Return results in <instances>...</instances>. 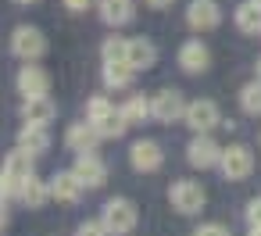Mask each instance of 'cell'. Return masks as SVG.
<instances>
[{"label": "cell", "mask_w": 261, "mask_h": 236, "mask_svg": "<svg viewBox=\"0 0 261 236\" xmlns=\"http://www.w3.org/2000/svg\"><path fill=\"white\" fill-rule=\"evenodd\" d=\"M83 179L75 175V168L72 172H54L50 175V197L58 200V204H79V197H83Z\"/></svg>", "instance_id": "cell-13"}, {"label": "cell", "mask_w": 261, "mask_h": 236, "mask_svg": "<svg viewBox=\"0 0 261 236\" xmlns=\"http://www.w3.org/2000/svg\"><path fill=\"white\" fill-rule=\"evenodd\" d=\"M100 140H104V136L93 129V122H72V125L65 129V147L75 150V154H93Z\"/></svg>", "instance_id": "cell-11"}, {"label": "cell", "mask_w": 261, "mask_h": 236, "mask_svg": "<svg viewBox=\"0 0 261 236\" xmlns=\"http://www.w3.org/2000/svg\"><path fill=\"white\" fill-rule=\"evenodd\" d=\"M133 75H136L133 65H125V61H104V86L108 90H129Z\"/></svg>", "instance_id": "cell-21"}, {"label": "cell", "mask_w": 261, "mask_h": 236, "mask_svg": "<svg viewBox=\"0 0 261 236\" xmlns=\"http://www.w3.org/2000/svg\"><path fill=\"white\" fill-rule=\"evenodd\" d=\"M257 36H261V33H257Z\"/></svg>", "instance_id": "cell-36"}, {"label": "cell", "mask_w": 261, "mask_h": 236, "mask_svg": "<svg viewBox=\"0 0 261 236\" xmlns=\"http://www.w3.org/2000/svg\"><path fill=\"white\" fill-rule=\"evenodd\" d=\"M97 15H100L104 25L122 29L136 18V8H133V0H97Z\"/></svg>", "instance_id": "cell-15"}, {"label": "cell", "mask_w": 261, "mask_h": 236, "mask_svg": "<svg viewBox=\"0 0 261 236\" xmlns=\"http://www.w3.org/2000/svg\"><path fill=\"white\" fill-rule=\"evenodd\" d=\"M58 118V104L50 100V93H43V97H25V104H22V122H29V125H50Z\"/></svg>", "instance_id": "cell-16"}, {"label": "cell", "mask_w": 261, "mask_h": 236, "mask_svg": "<svg viewBox=\"0 0 261 236\" xmlns=\"http://www.w3.org/2000/svg\"><path fill=\"white\" fill-rule=\"evenodd\" d=\"M257 4H261V0H257Z\"/></svg>", "instance_id": "cell-35"}, {"label": "cell", "mask_w": 261, "mask_h": 236, "mask_svg": "<svg viewBox=\"0 0 261 236\" xmlns=\"http://www.w3.org/2000/svg\"><path fill=\"white\" fill-rule=\"evenodd\" d=\"M207 65H211V50L200 40H186L179 47V68L186 75H200V72H207Z\"/></svg>", "instance_id": "cell-14"}, {"label": "cell", "mask_w": 261, "mask_h": 236, "mask_svg": "<svg viewBox=\"0 0 261 236\" xmlns=\"http://www.w3.org/2000/svg\"><path fill=\"white\" fill-rule=\"evenodd\" d=\"M75 175L83 179L86 190H100V186L108 182V165H104L97 154H79V161H75Z\"/></svg>", "instance_id": "cell-17"}, {"label": "cell", "mask_w": 261, "mask_h": 236, "mask_svg": "<svg viewBox=\"0 0 261 236\" xmlns=\"http://www.w3.org/2000/svg\"><path fill=\"white\" fill-rule=\"evenodd\" d=\"M18 147H25L29 154H47L50 150V133H47V125H22V133H18Z\"/></svg>", "instance_id": "cell-20"}, {"label": "cell", "mask_w": 261, "mask_h": 236, "mask_svg": "<svg viewBox=\"0 0 261 236\" xmlns=\"http://www.w3.org/2000/svg\"><path fill=\"white\" fill-rule=\"evenodd\" d=\"M100 218H104L108 232H115V236L133 232V229L140 225V211H136V204L125 200V197H111V200L100 207Z\"/></svg>", "instance_id": "cell-2"}, {"label": "cell", "mask_w": 261, "mask_h": 236, "mask_svg": "<svg viewBox=\"0 0 261 236\" xmlns=\"http://www.w3.org/2000/svg\"><path fill=\"white\" fill-rule=\"evenodd\" d=\"M8 200H0V229H8V207H4Z\"/></svg>", "instance_id": "cell-31"}, {"label": "cell", "mask_w": 261, "mask_h": 236, "mask_svg": "<svg viewBox=\"0 0 261 236\" xmlns=\"http://www.w3.org/2000/svg\"><path fill=\"white\" fill-rule=\"evenodd\" d=\"M218 168L229 182H240L254 172V154L243 147V143H232V147H222V158H218Z\"/></svg>", "instance_id": "cell-5"}, {"label": "cell", "mask_w": 261, "mask_h": 236, "mask_svg": "<svg viewBox=\"0 0 261 236\" xmlns=\"http://www.w3.org/2000/svg\"><path fill=\"white\" fill-rule=\"evenodd\" d=\"M129 165H133L136 172H158V168L165 165L161 143H154V140H136L133 150H129Z\"/></svg>", "instance_id": "cell-12"}, {"label": "cell", "mask_w": 261, "mask_h": 236, "mask_svg": "<svg viewBox=\"0 0 261 236\" xmlns=\"http://www.w3.org/2000/svg\"><path fill=\"white\" fill-rule=\"evenodd\" d=\"M86 122H93V129H97L104 140H118V136H125V129H129V122L122 118V111H118L104 93L90 97V104H86Z\"/></svg>", "instance_id": "cell-1"}, {"label": "cell", "mask_w": 261, "mask_h": 236, "mask_svg": "<svg viewBox=\"0 0 261 236\" xmlns=\"http://www.w3.org/2000/svg\"><path fill=\"white\" fill-rule=\"evenodd\" d=\"M240 108L247 115H261V79H254L240 90Z\"/></svg>", "instance_id": "cell-25"}, {"label": "cell", "mask_w": 261, "mask_h": 236, "mask_svg": "<svg viewBox=\"0 0 261 236\" xmlns=\"http://www.w3.org/2000/svg\"><path fill=\"white\" fill-rule=\"evenodd\" d=\"M168 204H172L179 215H197V211L207 204V193H204L200 182L179 179V182H172V190H168Z\"/></svg>", "instance_id": "cell-4"}, {"label": "cell", "mask_w": 261, "mask_h": 236, "mask_svg": "<svg viewBox=\"0 0 261 236\" xmlns=\"http://www.w3.org/2000/svg\"><path fill=\"white\" fill-rule=\"evenodd\" d=\"M11 197H18V182L0 168V200H11Z\"/></svg>", "instance_id": "cell-27"}, {"label": "cell", "mask_w": 261, "mask_h": 236, "mask_svg": "<svg viewBox=\"0 0 261 236\" xmlns=\"http://www.w3.org/2000/svg\"><path fill=\"white\" fill-rule=\"evenodd\" d=\"M182 115H186V100H182L179 90H158V93H154V100H150V118L172 125V122H182Z\"/></svg>", "instance_id": "cell-6"}, {"label": "cell", "mask_w": 261, "mask_h": 236, "mask_svg": "<svg viewBox=\"0 0 261 236\" xmlns=\"http://www.w3.org/2000/svg\"><path fill=\"white\" fill-rule=\"evenodd\" d=\"M257 79H261V58H257Z\"/></svg>", "instance_id": "cell-34"}, {"label": "cell", "mask_w": 261, "mask_h": 236, "mask_svg": "<svg viewBox=\"0 0 261 236\" xmlns=\"http://www.w3.org/2000/svg\"><path fill=\"white\" fill-rule=\"evenodd\" d=\"M143 4H147V8H158V11H161V8H168V4H172V0H143Z\"/></svg>", "instance_id": "cell-32"}, {"label": "cell", "mask_w": 261, "mask_h": 236, "mask_svg": "<svg viewBox=\"0 0 261 236\" xmlns=\"http://www.w3.org/2000/svg\"><path fill=\"white\" fill-rule=\"evenodd\" d=\"M218 158H222V147H218L207 133H197V136L190 140V147H186V161H190L193 168H215Z\"/></svg>", "instance_id": "cell-10"}, {"label": "cell", "mask_w": 261, "mask_h": 236, "mask_svg": "<svg viewBox=\"0 0 261 236\" xmlns=\"http://www.w3.org/2000/svg\"><path fill=\"white\" fill-rule=\"evenodd\" d=\"M125 61H129L136 72H147V68H154V61H158V47H154L150 40L136 36V40H129V47H125Z\"/></svg>", "instance_id": "cell-18"}, {"label": "cell", "mask_w": 261, "mask_h": 236, "mask_svg": "<svg viewBox=\"0 0 261 236\" xmlns=\"http://www.w3.org/2000/svg\"><path fill=\"white\" fill-rule=\"evenodd\" d=\"M218 22H222V8L215 0H193L186 8V25L193 33H211V29H218Z\"/></svg>", "instance_id": "cell-8"}, {"label": "cell", "mask_w": 261, "mask_h": 236, "mask_svg": "<svg viewBox=\"0 0 261 236\" xmlns=\"http://www.w3.org/2000/svg\"><path fill=\"white\" fill-rule=\"evenodd\" d=\"M247 225H250V232H261V197H254L247 204Z\"/></svg>", "instance_id": "cell-26"}, {"label": "cell", "mask_w": 261, "mask_h": 236, "mask_svg": "<svg viewBox=\"0 0 261 236\" xmlns=\"http://www.w3.org/2000/svg\"><path fill=\"white\" fill-rule=\"evenodd\" d=\"M97 232H108L104 218H97V222H79V236H97Z\"/></svg>", "instance_id": "cell-28"}, {"label": "cell", "mask_w": 261, "mask_h": 236, "mask_svg": "<svg viewBox=\"0 0 261 236\" xmlns=\"http://www.w3.org/2000/svg\"><path fill=\"white\" fill-rule=\"evenodd\" d=\"M90 4H93V0H65V8H68L72 15H83V11H86Z\"/></svg>", "instance_id": "cell-30"}, {"label": "cell", "mask_w": 261, "mask_h": 236, "mask_svg": "<svg viewBox=\"0 0 261 236\" xmlns=\"http://www.w3.org/2000/svg\"><path fill=\"white\" fill-rule=\"evenodd\" d=\"M118 111H122V118H125L129 125H140L143 118H150V100H147V97H140V93H133Z\"/></svg>", "instance_id": "cell-24"}, {"label": "cell", "mask_w": 261, "mask_h": 236, "mask_svg": "<svg viewBox=\"0 0 261 236\" xmlns=\"http://www.w3.org/2000/svg\"><path fill=\"white\" fill-rule=\"evenodd\" d=\"M182 122H186L193 133H211L215 125H222V111H218L215 100H190Z\"/></svg>", "instance_id": "cell-7"}, {"label": "cell", "mask_w": 261, "mask_h": 236, "mask_svg": "<svg viewBox=\"0 0 261 236\" xmlns=\"http://www.w3.org/2000/svg\"><path fill=\"white\" fill-rule=\"evenodd\" d=\"M47 197H50V182H43V179H36V175H25V179L18 182V200H22L25 207H43Z\"/></svg>", "instance_id": "cell-19"}, {"label": "cell", "mask_w": 261, "mask_h": 236, "mask_svg": "<svg viewBox=\"0 0 261 236\" xmlns=\"http://www.w3.org/2000/svg\"><path fill=\"white\" fill-rule=\"evenodd\" d=\"M18 8H33V4H40V0H15Z\"/></svg>", "instance_id": "cell-33"}, {"label": "cell", "mask_w": 261, "mask_h": 236, "mask_svg": "<svg viewBox=\"0 0 261 236\" xmlns=\"http://www.w3.org/2000/svg\"><path fill=\"white\" fill-rule=\"evenodd\" d=\"M236 29L250 33V36L261 33V4H257V0H247V4L236 8Z\"/></svg>", "instance_id": "cell-23"}, {"label": "cell", "mask_w": 261, "mask_h": 236, "mask_svg": "<svg viewBox=\"0 0 261 236\" xmlns=\"http://www.w3.org/2000/svg\"><path fill=\"white\" fill-rule=\"evenodd\" d=\"M15 86H18L22 97H43V93H50V75H47L36 61H25V65L18 68Z\"/></svg>", "instance_id": "cell-9"}, {"label": "cell", "mask_w": 261, "mask_h": 236, "mask_svg": "<svg viewBox=\"0 0 261 236\" xmlns=\"http://www.w3.org/2000/svg\"><path fill=\"white\" fill-rule=\"evenodd\" d=\"M33 158H36V154H29L25 147H18V150H11V154L4 158V165H0V168H4L15 182H22L25 175H33Z\"/></svg>", "instance_id": "cell-22"}, {"label": "cell", "mask_w": 261, "mask_h": 236, "mask_svg": "<svg viewBox=\"0 0 261 236\" xmlns=\"http://www.w3.org/2000/svg\"><path fill=\"white\" fill-rule=\"evenodd\" d=\"M225 225L222 222H207V225H197V236H222Z\"/></svg>", "instance_id": "cell-29"}, {"label": "cell", "mask_w": 261, "mask_h": 236, "mask_svg": "<svg viewBox=\"0 0 261 236\" xmlns=\"http://www.w3.org/2000/svg\"><path fill=\"white\" fill-rule=\"evenodd\" d=\"M11 54L18 61H40L47 54V36L36 25H18L11 33Z\"/></svg>", "instance_id": "cell-3"}]
</instances>
